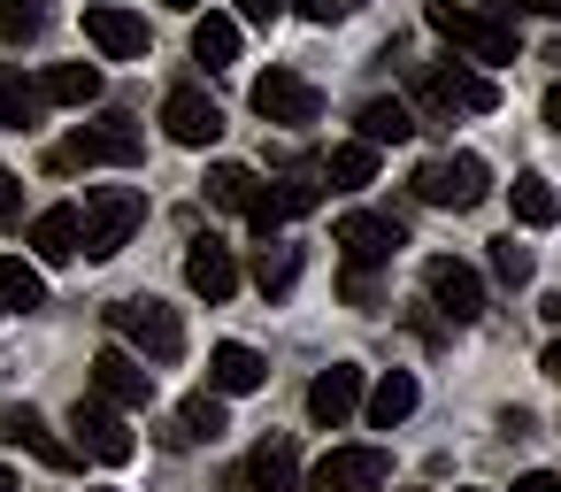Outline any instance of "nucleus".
<instances>
[{"mask_svg":"<svg viewBox=\"0 0 561 492\" xmlns=\"http://www.w3.org/2000/svg\"><path fill=\"white\" fill-rule=\"evenodd\" d=\"M423 24H431L454 55H469L477 70L515 62V24H500L492 9H461V0H423Z\"/></svg>","mask_w":561,"mask_h":492,"instance_id":"obj_1","label":"nucleus"},{"mask_svg":"<svg viewBox=\"0 0 561 492\" xmlns=\"http://www.w3.org/2000/svg\"><path fill=\"white\" fill-rule=\"evenodd\" d=\"M139 224H147V201H139L131 185H101V193L78 208V254H85V262H116Z\"/></svg>","mask_w":561,"mask_h":492,"instance_id":"obj_2","label":"nucleus"},{"mask_svg":"<svg viewBox=\"0 0 561 492\" xmlns=\"http://www.w3.org/2000/svg\"><path fill=\"white\" fill-rule=\"evenodd\" d=\"M139 155H147L139 124H131V116H101V124H78L47 162H55V170H131Z\"/></svg>","mask_w":561,"mask_h":492,"instance_id":"obj_3","label":"nucleus"},{"mask_svg":"<svg viewBox=\"0 0 561 492\" xmlns=\"http://www.w3.org/2000/svg\"><path fill=\"white\" fill-rule=\"evenodd\" d=\"M108 323H116V339L139 354V362H178L185 354V316L170 308V300H116L108 308Z\"/></svg>","mask_w":561,"mask_h":492,"instance_id":"obj_4","label":"nucleus"},{"mask_svg":"<svg viewBox=\"0 0 561 492\" xmlns=\"http://www.w3.org/2000/svg\"><path fill=\"white\" fill-rule=\"evenodd\" d=\"M408 185H415L423 208H454V216H461V208H477V201L492 193V170H484V155H438V162H423Z\"/></svg>","mask_w":561,"mask_h":492,"instance_id":"obj_5","label":"nucleus"},{"mask_svg":"<svg viewBox=\"0 0 561 492\" xmlns=\"http://www.w3.org/2000/svg\"><path fill=\"white\" fill-rule=\"evenodd\" d=\"M331 247H339L346 270H385V262L408 247V224H400V216H377V208H346V216L331 224Z\"/></svg>","mask_w":561,"mask_h":492,"instance_id":"obj_6","label":"nucleus"},{"mask_svg":"<svg viewBox=\"0 0 561 492\" xmlns=\"http://www.w3.org/2000/svg\"><path fill=\"white\" fill-rule=\"evenodd\" d=\"M70 431H78V446H85L93 461H108V469H124V461L139 454V438H131L124 408H116V400H101V392H78V408H70Z\"/></svg>","mask_w":561,"mask_h":492,"instance_id":"obj_7","label":"nucleus"},{"mask_svg":"<svg viewBox=\"0 0 561 492\" xmlns=\"http://www.w3.org/2000/svg\"><path fill=\"white\" fill-rule=\"evenodd\" d=\"M385 477H392V454L385 446H331L300 477V492H385Z\"/></svg>","mask_w":561,"mask_h":492,"instance_id":"obj_8","label":"nucleus"},{"mask_svg":"<svg viewBox=\"0 0 561 492\" xmlns=\"http://www.w3.org/2000/svg\"><path fill=\"white\" fill-rule=\"evenodd\" d=\"M415 101L423 108H438V116H492L500 108V85L484 78V70H415Z\"/></svg>","mask_w":561,"mask_h":492,"instance_id":"obj_9","label":"nucleus"},{"mask_svg":"<svg viewBox=\"0 0 561 492\" xmlns=\"http://www.w3.org/2000/svg\"><path fill=\"white\" fill-rule=\"evenodd\" d=\"M423 293H431V308H438L446 323H477V316H484V277H477L461 254H431V262H423Z\"/></svg>","mask_w":561,"mask_h":492,"instance_id":"obj_10","label":"nucleus"},{"mask_svg":"<svg viewBox=\"0 0 561 492\" xmlns=\"http://www.w3.org/2000/svg\"><path fill=\"white\" fill-rule=\"evenodd\" d=\"M254 116H262V124L300 131V124H316V116H323V93H316L300 70H262V78H254Z\"/></svg>","mask_w":561,"mask_h":492,"instance_id":"obj_11","label":"nucleus"},{"mask_svg":"<svg viewBox=\"0 0 561 492\" xmlns=\"http://www.w3.org/2000/svg\"><path fill=\"white\" fill-rule=\"evenodd\" d=\"M93 392L116 400V408H147V400H154V369H147L131 346H101V354H93Z\"/></svg>","mask_w":561,"mask_h":492,"instance_id":"obj_12","label":"nucleus"},{"mask_svg":"<svg viewBox=\"0 0 561 492\" xmlns=\"http://www.w3.org/2000/svg\"><path fill=\"white\" fill-rule=\"evenodd\" d=\"M239 492H300V446L285 438V431H270L254 454H247V469L231 477Z\"/></svg>","mask_w":561,"mask_h":492,"instance_id":"obj_13","label":"nucleus"},{"mask_svg":"<svg viewBox=\"0 0 561 492\" xmlns=\"http://www.w3.org/2000/svg\"><path fill=\"white\" fill-rule=\"evenodd\" d=\"M85 39H93L108 62H139V55H147V16L116 9V0H93V9H85Z\"/></svg>","mask_w":561,"mask_h":492,"instance_id":"obj_14","label":"nucleus"},{"mask_svg":"<svg viewBox=\"0 0 561 492\" xmlns=\"http://www.w3.org/2000/svg\"><path fill=\"white\" fill-rule=\"evenodd\" d=\"M162 131H170L178 147H216V139H224V108H216L208 93L178 85V93L162 101Z\"/></svg>","mask_w":561,"mask_h":492,"instance_id":"obj_15","label":"nucleus"},{"mask_svg":"<svg viewBox=\"0 0 561 492\" xmlns=\"http://www.w3.org/2000/svg\"><path fill=\"white\" fill-rule=\"evenodd\" d=\"M262 385H270V362H262L247 339H224V346H208V392L239 400V392H262Z\"/></svg>","mask_w":561,"mask_h":492,"instance_id":"obj_16","label":"nucleus"},{"mask_svg":"<svg viewBox=\"0 0 561 492\" xmlns=\"http://www.w3.org/2000/svg\"><path fill=\"white\" fill-rule=\"evenodd\" d=\"M354 408H362V362H331V369H316V385H308V415H316L323 431H339Z\"/></svg>","mask_w":561,"mask_h":492,"instance_id":"obj_17","label":"nucleus"},{"mask_svg":"<svg viewBox=\"0 0 561 492\" xmlns=\"http://www.w3.org/2000/svg\"><path fill=\"white\" fill-rule=\"evenodd\" d=\"M185 285H193L208 308H224V300L239 293V262H231V247H216V239H193V247H185Z\"/></svg>","mask_w":561,"mask_h":492,"instance_id":"obj_18","label":"nucleus"},{"mask_svg":"<svg viewBox=\"0 0 561 492\" xmlns=\"http://www.w3.org/2000/svg\"><path fill=\"white\" fill-rule=\"evenodd\" d=\"M0 438L24 446V454H32V461H47V469H78V446H62V438L47 431V415H39V408H9V415H0Z\"/></svg>","mask_w":561,"mask_h":492,"instance_id":"obj_19","label":"nucleus"},{"mask_svg":"<svg viewBox=\"0 0 561 492\" xmlns=\"http://www.w3.org/2000/svg\"><path fill=\"white\" fill-rule=\"evenodd\" d=\"M354 139L362 147H408L415 139V108L408 101H362L354 108Z\"/></svg>","mask_w":561,"mask_h":492,"instance_id":"obj_20","label":"nucleus"},{"mask_svg":"<svg viewBox=\"0 0 561 492\" xmlns=\"http://www.w3.org/2000/svg\"><path fill=\"white\" fill-rule=\"evenodd\" d=\"M32 262H47V270H62V262H78V208H39L32 216Z\"/></svg>","mask_w":561,"mask_h":492,"instance_id":"obj_21","label":"nucleus"},{"mask_svg":"<svg viewBox=\"0 0 561 492\" xmlns=\"http://www.w3.org/2000/svg\"><path fill=\"white\" fill-rule=\"evenodd\" d=\"M231 431V415H224V392H193L185 408H178V423L162 431V446H201V438H224Z\"/></svg>","mask_w":561,"mask_h":492,"instance_id":"obj_22","label":"nucleus"},{"mask_svg":"<svg viewBox=\"0 0 561 492\" xmlns=\"http://www.w3.org/2000/svg\"><path fill=\"white\" fill-rule=\"evenodd\" d=\"M415 400H423V385H415L408 369H385L377 392H369V431H400V423L415 415Z\"/></svg>","mask_w":561,"mask_h":492,"instance_id":"obj_23","label":"nucleus"},{"mask_svg":"<svg viewBox=\"0 0 561 492\" xmlns=\"http://www.w3.org/2000/svg\"><path fill=\"white\" fill-rule=\"evenodd\" d=\"M39 101L47 108H85V101H101V70L93 62H55L39 78Z\"/></svg>","mask_w":561,"mask_h":492,"instance_id":"obj_24","label":"nucleus"},{"mask_svg":"<svg viewBox=\"0 0 561 492\" xmlns=\"http://www.w3.org/2000/svg\"><path fill=\"white\" fill-rule=\"evenodd\" d=\"M208 208H231V216H247L254 201H262V178L247 170V162H208Z\"/></svg>","mask_w":561,"mask_h":492,"instance_id":"obj_25","label":"nucleus"},{"mask_svg":"<svg viewBox=\"0 0 561 492\" xmlns=\"http://www.w3.org/2000/svg\"><path fill=\"white\" fill-rule=\"evenodd\" d=\"M193 62L231 70L239 62V16H193Z\"/></svg>","mask_w":561,"mask_h":492,"instance_id":"obj_26","label":"nucleus"},{"mask_svg":"<svg viewBox=\"0 0 561 492\" xmlns=\"http://www.w3.org/2000/svg\"><path fill=\"white\" fill-rule=\"evenodd\" d=\"M507 201H515V224H530V231H546V224L561 216V193H553V178H538V170H523V178L507 185Z\"/></svg>","mask_w":561,"mask_h":492,"instance_id":"obj_27","label":"nucleus"},{"mask_svg":"<svg viewBox=\"0 0 561 492\" xmlns=\"http://www.w3.org/2000/svg\"><path fill=\"white\" fill-rule=\"evenodd\" d=\"M254 285H262V300H285V293L300 285V247H293V239H270V247L254 254Z\"/></svg>","mask_w":561,"mask_h":492,"instance_id":"obj_28","label":"nucleus"},{"mask_svg":"<svg viewBox=\"0 0 561 492\" xmlns=\"http://www.w3.org/2000/svg\"><path fill=\"white\" fill-rule=\"evenodd\" d=\"M0 300L9 308H47V277H39V262H24V254H0Z\"/></svg>","mask_w":561,"mask_h":492,"instance_id":"obj_29","label":"nucleus"},{"mask_svg":"<svg viewBox=\"0 0 561 492\" xmlns=\"http://www.w3.org/2000/svg\"><path fill=\"white\" fill-rule=\"evenodd\" d=\"M339 193H362L369 178H377V147H362V139H346V147H331V170H323Z\"/></svg>","mask_w":561,"mask_h":492,"instance_id":"obj_30","label":"nucleus"},{"mask_svg":"<svg viewBox=\"0 0 561 492\" xmlns=\"http://www.w3.org/2000/svg\"><path fill=\"white\" fill-rule=\"evenodd\" d=\"M39 108H47V101H39V85H24L16 70H0V131H24Z\"/></svg>","mask_w":561,"mask_h":492,"instance_id":"obj_31","label":"nucleus"},{"mask_svg":"<svg viewBox=\"0 0 561 492\" xmlns=\"http://www.w3.org/2000/svg\"><path fill=\"white\" fill-rule=\"evenodd\" d=\"M270 201H277V216L293 224V216H308V208L323 201V178H316V170H293V178H277V185H270Z\"/></svg>","mask_w":561,"mask_h":492,"instance_id":"obj_32","label":"nucleus"},{"mask_svg":"<svg viewBox=\"0 0 561 492\" xmlns=\"http://www.w3.org/2000/svg\"><path fill=\"white\" fill-rule=\"evenodd\" d=\"M39 32H47V0H0V39L9 47H24Z\"/></svg>","mask_w":561,"mask_h":492,"instance_id":"obj_33","label":"nucleus"},{"mask_svg":"<svg viewBox=\"0 0 561 492\" xmlns=\"http://www.w3.org/2000/svg\"><path fill=\"white\" fill-rule=\"evenodd\" d=\"M492 270H500V285H523V277H530V254L515 247V231H507V239H492Z\"/></svg>","mask_w":561,"mask_h":492,"instance_id":"obj_34","label":"nucleus"},{"mask_svg":"<svg viewBox=\"0 0 561 492\" xmlns=\"http://www.w3.org/2000/svg\"><path fill=\"white\" fill-rule=\"evenodd\" d=\"M339 285H346V300H354V308H369V300H377V285H369V270H339Z\"/></svg>","mask_w":561,"mask_h":492,"instance_id":"obj_35","label":"nucleus"},{"mask_svg":"<svg viewBox=\"0 0 561 492\" xmlns=\"http://www.w3.org/2000/svg\"><path fill=\"white\" fill-rule=\"evenodd\" d=\"M339 9L346 0H293V16H308V24H339Z\"/></svg>","mask_w":561,"mask_h":492,"instance_id":"obj_36","label":"nucleus"},{"mask_svg":"<svg viewBox=\"0 0 561 492\" xmlns=\"http://www.w3.org/2000/svg\"><path fill=\"white\" fill-rule=\"evenodd\" d=\"M16 208H24V185H16V170H0V224H16Z\"/></svg>","mask_w":561,"mask_h":492,"instance_id":"obj_37","label":"nucleus"},{"mask_svg":"<svg viewBox=\"0 0 561 492\" xmlns=\"http://www.w3.org/2000/svg\"><path fill=\"white\" fill-rule=\"evenodd\" d=\"M239 16H247V24H277V16H285V0H239Z\"/></svg>","mask_w":561,"mask_h":492,"instance_id":"obj_38","label":"nucleus"},{"mask_svg":"<svg viewBox=\"0 0 561 492\" xmlns=\"http://www.w3.org/2000/svg\"><path fill=\"white\" fill-rule=\"evenodd\" d=\"M515 492H561V477H553V469H523Z\"/></svg>","mask_w":561,"mask_h":492,"instance_id":"obj_39","label":"nucleus"},{"mask_svg":"<svg viewBox=\"0 0 561 492\" xmlns=\"http://www.w3.org/2000/svg\"><path fill=\"white\" fill-rule=\"evenodd\" d=\"M546 124H553V131H561V78H553V85H546Z\"/></svg>","mask_w":561,"mask_h":492,"instance_id":"obj_40","label":"nucleus"},{"mask_svg":"<svg viewBox=\"0 0 561 492\" xmlns=\"http://www.w3.org/2000/svg\"><path fill=\"white\" fill-rule=\"evenodd\" d=\"M538 369H546V377H553V385H561V339H553V346H546V354H538Z\"/></svg>","mask_w":561,"mask_h":492,"instance_id":"obj_41","label":"nucleus"},{"mask_svg":"<svg viewBox=\"0 0 561 492\" xmlns=\"http://www.w3.org/2000/svg\"><path fill=\"white\" fill-rule=\"evenodd\" d=\"M507 9H530V16H561V0H507Z\"/></svg>","mask_w":561,"mask_h":492,"instance_id":"obj_42","label":"nucleus"},{"mask_svg":"<svg viewBox=\"0 0 561 492\" xmlns=\"http://www.w3.org/2000/svg\"><path fill=\"white\" fill-rule=\"evenodd\" d=\"M538 316H546V323H561V293H546V308H538Z\"/></svg>","mask_w":561,"mask_h":492,"instance_id":"obj_43","label":"nucleus"},{"mask_svg":"<svg viewBox=\"0 0 561 492\" xmlns=\"http://www.w3.org/2000/svg\"><path fill=\"white\" fill-rule=\"evenodd\" d=\"M0 492H16V469H9V461H0Z\"/></svg>","mask_w":561,"mask_h":492,"instance_id":"obj_44","label":"nucleus"},{"mask_svg":"<svg viewBox=\"0 0 561 492\" xmlns=\"http://www.w3.org/2000/svg\"><path fill=\"white\" fill-rule=\"evenodd\" d=\"M170 9H178V16H201V0H170Z\"/></svg>","mask_w":561,"mask_h":492,"instance_id":"obj_45","label":"nucleus"},{"mask_svg":"<svg viewBox=\"0 0 561 492\" xmlns=\"http://www.w3.org/2000/svg\"><path fill=\"white\" fill-rule=\"evenodd\" d=\"M0 316H9V300H0Z\"/></svg>","mask_w":561,"mask_h":492,"instance_id":"obj_46","label":"nucleus"},{"mask_svg":"<svg viewBox=\"0 0 561 492\" xmlns=\"http://www.w3.org/2000/svg\"><path fill=\"white\" fill-rule=\"evenodd\" d=\"M101 492H116V484H101Z\"/></svg>","mask_w":561,"mask_h":492,"instance_id":"obj_47","label":"nucleus"}]
</instances>
